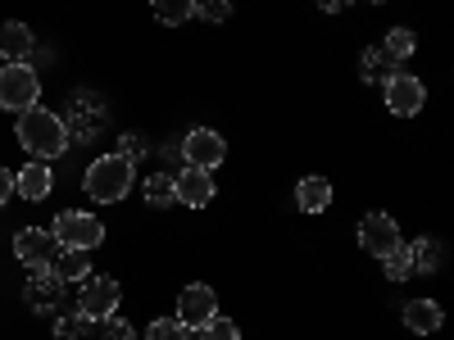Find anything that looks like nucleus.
I'll return each mask as SVG.
<instances>
[{"label":"nucleus","instance_id":"17","mask_svg":"<svg viewBox=\"0 0 454 340\" xmlns=\"http://www.w3.org/2000/svg\"><path fill=\"white\" fill-rule=\"evenodd\" d=\"M409 259H413V273H436L445 263V245L436 236H423V241L409 245Z\"/></svg>","mask_w":454,"mask_h":340},{"label":"nucleus","instance_id":"27","mask_svg":"<svg viewBox=\"0 0 454 340\" xmlns=\"http://www.w3.org/2000/svg\"><path fill=\"white\" fill-rule=\"evenodd\" d=\"M141 155H145V136H141V132H123V136H119V159L137 164Z\"/></svg>","mask_w":454,"mask_h":340},{"label":"nucleus","instance_id":"28","mask_svg":"<svg viewBox=\"0 0 454 340\" xmlns=\"http://www.w3.org/2000/svg\"><path fill=\"white\" fill-rule=\"evenodd\" d=\"M100 340H132V327L109 313V318H100Z\"/></svg>","mask_w":454,"mask_h":340},{"label":"nucleus","instance_id":"15","mask_svg":"<svg viewBox=\"0 0 454 340\" xmlns=\"http://www.w3.org/2000/svg\"><path fill=\"white\" fill-rule=\"evenodd\" d=\"M295 205L305 209V213H323L332 205V182L327 177H305L295 186Z\"/></svg>","mask_w":454,"mask_h":340},{"label":"nucleus","instance_id":"19","mask_svg":"<svg viewBox=\"0 0 454 340\" xmlns=\"http://www.w3.org/2000/svg\"><path fill=\"white\" fill-rule=\"evenodd\" d=\"M150 10H155V19H160L164 27H182L186 19L196 14L192 0H150Z\"/></svg>","mask_w":454,"mask_h":340},{"label":"nucleus","instance_id":"31","mask_svg":"<svg viewBox=\"0 0 454 340\" xmlns=\"http://www.w3.org/2000/svg\"><path fill=\"white\" fill-rule=\"evenodd\" d=\"M372 5H382V0H372Z\"/></svg>","mask_w":454,"mask_h":340},{"label":"nucleus","instance_id":"23","mask_svg":"<svg viewBox=\"0 0 454 340\" xmlns=\"http://www.w3.org/2000/svg\"><path fill=\"white\" fill-rule=\"evenodd\" d=\"M55 336H59V340H87V336H91V318H82V313H59Z\"/></svg>","mask_w":454,"mask_h":340},{"label":"nucleus","instance_id":"12","mask_svg":"<svg viewBox=\"0 0 454 340\" xmlns=\"http://www.w3.org/2000/svg\"><path fill=\"white\" fill-rule=\"evenodd\" d=\"M51 186H55V173H51L46 159H32L23 173H14V191H19L23 200H46Z\"/></svg>","mask_w":454,"mask_h":340},{"label":"nucleus","instance_id":"9","mask_svg":"<svg viewBox=\"0 0 454 340\" xmlns=\"http://www.w3.org/2000/svg\"><path fill=\"white\" fill-rule=\"evenodd\" d=\"M14 254L27 263V268H51L55 254H59V241L46 232V227H27V232L14 236Z\"/></svg>","mask_w":454,"mask_h":340},{"label":"nucleus","instance_id":"10","mask_svg":"<svg viewBox=\"0 0 454 340\" xmlns=\"http://www.w3.org/2000/svg\"><path fill=\"white\" fill-rule=\"evenodd\" d=\"M359 245H364L368 254H377V259H382L387 250H395V245H400L395 218H391V213H368V218L359 222Z\"/></svg>","mask_w":454,"mask_h":340},{"label":"nucleus","instance_id":"2","mask_svg":"<svg viewBox=\"0 0 454 340\" xmlns=\"http://www.w3.org/2000/svg\"><path fill=\"white\" fill-rule=\"evenodd\" d=\"M128 191H132V164H128V159L100 155V159L87 168V196H91L96 205H119Z\"/></svg>","mask_w":454,"mask_h":340},{"label":"nucleus","instance_id":"25","mask_svg":"<svg viewBox=\"0 0 454 340\" xmlns=\"http://www.w3.org/2000/svg\"><path fill=\"white\" fill-rule=\"evenodd\" d=\"M192 5H196V14L205 23H227L232 19V0H192Z\"/></svg>","mask_w":454,"mask_h":340},{"label":"nucleus","instance_id":"3","mask_svg":"<svg viewBox=\"0 0 454 340\" xmlns=\"http://www.w3.org/2000/svg\"><path fill=\"white\" fill-rule=\"evenodd\" d=\"M51 236L59 241V250H87V254H91V250L105 241V222H100L96 213L68 209V213H59V218H55Z\"/></svg>","mask_w":454,"mask_h":340},{"label":"nucleus","instance_id":"8","mask_svg":"<svg viewBox=\"0 0 454 340\" xmlns=\"http://www.w3.org/2000/svg\"><path fill=\"white\" fill-rule=\"evenodd\" d=\"M427 100V87L413 78V73H391L387 78V109L400 113V119H413Z\"/></svg>","mask_w":454,"mask_h":340},{"label":"nucleus","instance_id":"13","mask_svg":"<svg viewBox=\"0 0 454 340\" xmlns=\"http://www.w3.org/2000/svg\"><path fill=\"white\" fill-rule=\"evenodd\" d=\"M32 46H36V36H32V27H27V23L10 19L5 27H0V55H5L10 64L27 59V55H32Z\"/></svg>","mask_w":454,"mask_h":340},{"label":"nucleus","instance_id":"24","mask_svg":"<svg viewBox=\"0 0 454 340\" xmlns=\"http://www.w3.org/2000/svg\"><path fill=\"white\" fill-rule=\"evenodd\" d=\"M200 340H241V331H237V322L232 318H209L205 327H200Z\"/></svg>","mask_w":454,"mask_h":340},{"label":"nucleus","instance_id":"6","mask_svg":"<svg viewBox=\"0 0 454 340\" xmlns=\"http://www.w3.org/2000/svg\"><path fill=\"white\" fill-rule=\"evenodd\" d=\"M119 299H123V290H119V282H114V277H87L82 282V295H78V313L91 318V322H100V318H109L114 309H119Z\"/></svg>","mask_w":454,"mask_h":340},{"label":"nucleus","instance_id":"21","mask_svg":"<svg viewBox=\"0 0 454 340\" xmlns=\"http://www.w3.org/2000/svg\"><path fill=\"white\" fill-rule=\"evenodd\" d=\"M391 55L382 50V46H372V50H364V82H382V78H391Z\"/></svg>","mask_w":454,"mask_h":340},{"label":"nucleus","instance_id":"20","mask_svg":"<svg viewBox=\"0 0 454 340\" xmlns=\"http://www.w3.org/2000/svg\"><path fill=\"white\" fill-rule=\"evenodd\" d=\"M382 268H387V282H409L413 259H409V245H404V241H400L395 250H387V254H382Z\"/></svg>","mask_w":454,"mask_h":340},{"label":"nucleus","instance_id":"7","mask_svg":"<svg viewBox=\"0 0 454 340\" xmlns=\"http://www.w3.org/2000/svg\"><path fill=\"white\" fill-rule=\"evenodd\" d=\"M218 313V295L209 290V286H186L182 295H177V322L186 327V331H200L209 318Z\"/></svg>","mask_w":454,"mask_h":340},{"label":"nucleus","instance_id":"22","mask_svg":"<svg viewBox=\"0 0 454 340\" xmlns=\"http://www.w3.org/2000/svg\"><path fill=\"white\" fill-rule=\"evenodd\" d=\"M413 46H419V42H413V32H409V27H391V32H387V42H382V50H387L395 64H400V59H409V55H413Z\"/></svg>","mask_w":454,"mask_h":340},{"label":"nucleus","instance_id":"29","mask_svg":"<svg viewBox=\"0 0 454 340\" xmlns=\"http://www.w3.org/2000/svg\"><path fill=\"white\" fill-rule=\"evenodd\" d=\"M10 196H14V173H10V168H0V205H5Z\"/></svg>","mask_w":454,"mask_h":340},{"label":"nucleus","instance_id":"14","mask_svg":"<svg viewBox=\"0 0 454 340\" xmlns=\"http://www.w3.org/2000/svg\"><path fill=\"white\" fill-rule=\"evenodd\" d=\"M404 322H409V331L432 336V331H441L445 313H441V305H436V299H409V305H404Z\"/></svg>","mask_w":454,"mask_h":340},{"label":"nucleus","instance_id":"16","mask_svg":"<svg viewBox=\"0 0 454 340\" xmlns=\"http://www.w3.org/2000/svg\"><path fill=\"white\" fill-rule=\"evenodd\" d=\"M51 268H55L59 282H87L91 277V259H87V250H59Z\"/></svg>","mask_w":454,"mask_h":340},{"label":"nucleus","instance_id":"30","mask_svg":"<svg viewBox=\"0 0 454 340\" xmlns=\"http://www.w3.org/2000/svg\"><path fill=\"white\" fill-rule=\"evenodd\" d=\"M318 5H323V10H332V14H336V10H346V5H350V0H318Z\"/></svg>","mask_w":454,"mask_h":340},{"label":"nucleus","instance_id":"1","mask_svg":"<svg viewBox=\"0 0 454 340\" xmlns=\"http://www.w3.org/2000/svg\"><path fill=\"white\" fill-rule=\"evenodd\" d=\"M14 136L23 141V150H32L36 159H55V155H64V150H68L64 119H59V113H51V109H42V104H32V109L19 113Z\"/></svg>","mask_w":454,"mask_h":340},{"label":"nucleus","instance_id":"18","mask_svg":"<svg viewBox=\"0 0 454 340\" xmlns=\"http://www.w3.org/2000/svg\"><path fill=\"white\" fill-rule=\"evenodd\" d=\"M141 196H145V205L150 209H173V173H155V177H145V186H141Z\"/></svg>","mask_w":454,"mask_h":340},{"label":"nucleus","instance_id":"5","mask_svg":"<svg viewBox=\"0 0 454 340\" xmlns=\"http://www.w3.org/2000/svg\"><path fill=\"white\" fill-rule=\"evenodd\" d=\"M182 159H186V168H205V173H214V168L227 159V141H223L214 128H196V132H186V136H182Z\"/></svg>","mask_w":454,"mask_h":340},{"label":"nucleus","instance_id":"11","mask_svg":"<svg viewBox=\"0 0 454 340\" xmlns=\"http://www.w3.org/2000/svg\"><path fill=\"white\" fill-rule=\"evenodd\" d=\"M173 196H177V205H186V209H209V200H214V177H209L205 168H182V173L173 177Z\"/></svg>","mask_w":454,"mask_h":340},{"label":"nucleus","instance_id":"4","mask_svg":"<svg viewBox=\"0 0 454 340\" xmlns=\"http://www.w3.org/2000/svg\"><path fill=\"white\" fill-rule=\"evenodd\" d=\"M36 100H42V82H36V73L27 64H5L0 68V109L23 113Z\"/></svg>","mask_w":454,"mask_h":340},{"label":"nucleus","instance_id":"26","mask_svg":"<svg viewBox=\"0 0 454 340\" xmlns=\"http://www.w3.org/2000/svg\"><path fill=\"white\" fill-rule=\"evenodd\" d=\"M145 340H186V327L177 318H155L145 331Z\"/></svg>","mask_w":454,"mask_h":340}]
</instances>
